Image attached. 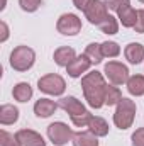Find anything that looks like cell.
<instances>
[{
  "label": "cell",
  "mask_w": 144,
  "mask_h": 146,
  "mask_svg": "<svg viewBox=\"0 0 144 146\" xmlns=\"http://www.w3.org/2000/svg\"><path fill=\"white\" fill-rule=\"evenodd\" d=\"M105 88H107L105 78L97 70L87 73L81 78V90H83L85 100L93 109H100L105 106Z\"/></svg>",
  "instance_id": "cell-1"
},
{
  "label": "cell",
  "mask_w": 144,
  "mask_h": 146,
  "mask_svg": "<svg viewBox=\"0 0 144 146\" xmlns=\"http://www.w3.org/2000/svg\"><path fill=\"white\" fill-rule=\"evenodd\" d=\"M136 110L137 109H136V102L134 100H131L127 97H122V100L117 104V109L114 112V124L119 129H122V131L129 129L132 126V122H134Z\"/></svg>",
  "instance_id": "cell-2"
},
{
  "label": "cell",
  "mask_w": 144,
  "mask_h": 146,
  "mask_svg": "<svg viewBox=\"0 0 144 146\" xmlns=\"http://www.w3.org/2000/svg\"><path fill=\"white\" fill-rule=\"evenodd\" d=\"M34 61H36V53L29 46H24V44L17 46L10 53V66L15 72H27V70H31Z\"/></svg>",
  "instance_id": "cell-3"
},
{
  "label": "cell",
  "mask_w": 144,
  "mask_h": 146,
  "mask_svg": "<svg viewBox=\"0 0 144 146\" xmlns=\"http://www.w3.org/2000/svg\"><path fill=\"white\" fill-rule=\"evenodd\" d=\"M37 87H39L41 92H44V94H48V95H56V97H58V95H63V94H65V90H66V82H65V78H63L61 75H58V73H48V75H44V76L39 78Z\"/></svg>",
  "instance_id": "cell-4"
},
{
  "label": "cell",
  "mask_w": 144,
  "mask_h": 146,
  "mask_svg": "<svg viewBox=\"0 0 144 146\" xmlns=\"http://www.w3.org/2000/svg\"><path fill=\"white\" fill-rule=\"evenodd\" d=\"M73 129L68 127V124L65 122H53L48 126V138L54 146H65L73 139Z\"/></svg>",
  "instance_id": "cell-5"
},
{
  "label": "cell",
  "mask_w": 144,
  "mask_h": 146,
  "mask_svg": "<svg viewBox=\"0 0 144 146\" xmlns=\"http://www.w3.org/2000/svg\"><path fill=\"white\" fill-rule=\"evenodd\" d=\"M104 73L112 85H124L129 80V68L120 61H108L104 68Z\"/></svg>",
  "instance_id": "cell-6"
},
{
  "label": "cell",
  "mask_w": 144,
  "mask_h": 146,
  "mask_svg": "<svg viewBox=\"0 0 144 146\" xmlns=\"http://www.w3.org/2000/svg\"><path fill=\"white\" fill-rule=\"evenodd\" d=\"M56 29L63 36H76L81 31V19L76 14H63L56 22Z\"/></svg>",
  "instance_id": "cell-7"
},
{
  "label": "cell",
  "mask_w": 144,
  "mask_h": 146,
  "mask_svg": "<svg viewBox=\"0 0 144 146\" xmlns=\"http://www.w3.org/2000/svg\"><path fill=\"white\" fill-rule=\"evenodd\" d=\"M107 15H108V9L104 0H92V3L85 10V17L88 19L90 24H95V26H98Z\"/></svg>",
  "instance_id": "cell-8"
},
{
  "label": "cell",
  "mask_w": 144,
  "mask_h": 146,
  "mask_svg": "<svg viewBox=\"0 0 144 146\" xmlns=\"http://www.w3.org/2000/svg\"><path fill=\"white\" fill-rule=\"evenodd\" d=\"M92 65H93V63L88 60L87 54H80V56H76L71 63L66 66V72H68V75H70L71 78H80L85 72L90 70Z\"/></svg>",
  "instance_id": "cell-9"
},
{
  "label": "cell",
  "mask_w": 144,
  "mask_h": 146,
  "mask_svg": "<svg viewBox=\"0 0 144 146\" xmlns=\"http://www.w3.org/2000/svg\"><path fill=\"white\" fill-rule=\"evenodd\" d=\"M15 138L22 146H46L44 138L32 129H19L15 133Z\"/></svg>",
  "instance_id": "cell-10"
},
{
  "label": "cell",
  "mask_w": 144,
  "mask_h": 146,
  "mask_svg": "<svg viewBox=\"0 0 144 146\" xmlns=\"http://www.w3.org/2000/svg\"><path fill=\"white\" fill-rule=\"evenodd\" d=\"M58 106L65 110V112H68V114H70V117H73V115H78V114H83V112H87L85 106H83V104H81V102H80L76 97H73V95H68V97H63V99H59Z\"/></svg>",
  "instance_id": "cell-11"
},
{
  "label": "cell",
  "mask_w": 144,
  "mask_h": 146,
  "mask_svg": "<svg viewBox=\"0 0 144 146\" xmlns=\"http://www.w3.org/2000/svg\"><path fill=\"white\" fill-rule=\"evenodd\" d=\"M124 56L131 65H139L144 60V46L141 42H129L124 49Z\"/></svg>",
  "instance_id": "cell-12"
},
{
  "label": "cell",
  "mask_w": 144,
  "mask_h": 146,
  "mask_svg": "<svg viewBox=\"0 0 144 146\" xmlns=\"http://www.w3.org/2000/svg\"><path fill=\"white\" fill-rule=\"evenodd\" d=\"M58 107L59 106L54 100H51V99H39L34 104V114L37 117H41V119H46V117H51L56 112Z\"/></svg>",
  "instance_id": "cell-13"
},
{
  "label": "cell",
  "mask_w": 144,
  "mask_h": 146,
  "mask_svg": "<svg viewBox=\"0 0 144 146\" xmlns=\"http://www.w3.org/2000/svg\"><path fill=\"white\" fill-rule=\"evenodd\" d=\"M53 58H54V63H56L58 66H65V68H66L73 60L76 58V53H75V49L70 48V46H61V48H58V49L54 51Z\"/></svg>",
  "instance_id": "cell-14"
},
{
  "label": "cell",
  "mask_w": 144,
  "mask_h": 146,
  "mask_svg": "<svg viewBox=\"0 0 144 146\" xmlns=\"http://www.w3.org/2000/svg\"><path fill=\"white\" fill-rule=\"evenodd\" d=\"M117 19L124 27H134L137 21V10L132 5H126L117 12Z\"/></svg>",
  "instance_id": "cell-15"
},
{
  "label": "cell",
  "mask_w": 144,
  "mask_h": 146,
  "mask_svg": "<svg viewBox=\"0 0 144 146\" xmlns=\"http://www.w3.org/2000/svg\"><path fill=\"white\" fill-rule=\"evenodd\" d=\"M19 119V109L12 104H3L0 107V124L2 126H10L17 122Z\"/></svg>",
  "instance_id": "cell-16"
},
{
  "label": "cell",
  "mask_w": 144,
  "mask_h": 146,
  "mask_svg": "<svg viewBox=\"0 0 144 146\" xmlns=\"http://www.w3.org/2000/svg\"><path fill=\"white\" fill-rule=\"evenodd\" d=\"M88 131L93 133L97 138H104L108 134V124L104 117H98V115H92L90 122H88Z\"/></svg>",
  "instance_id": "cell-17"
},
{
  "label": "cell",
  "mask_w": 144,
  "mask_h": 146,
  "mask_svg": "<svg viewBox=\"0 0 144 146\" xmlns=\"http://www.w3.org/2000/svg\"><path fill=\"white\" fill-rule=\"evenodd\" d=\"M73 146H98V138L90 131H78L71 139Z\"/></svg>",
  "instance_id": "cell-18"
},
{
  "label": "cell",
  "mask_w": 144,
  "mask_h": 146,
  "mask_svg": "<svg viewBox=\"0 0 144 146\" xmlns=\"http://www.w3.org/2000/svg\"><path fill=\"white\" fill-rule=\"evenodd\" d=\"M32 94H34L32 92V87L27 82H19L14 87V90H12V95H14V99L17 102H29L31 97H32Z\"/></svg>",
  "instance_id": "cell-19"
},
{
  "label": "cell",
  "mask_w": 144,
  "mask_h": 146,
  "mask_svg": "<svg viewBox=\"0 0 144 146\" xmlns=\"http://www.w3.org/2000/svg\"><path fill=\"white\" fill-rule=\"evenodd\" d=\"M127 92L131 95H136V97H141L144 95V76L143 75H132L129 76L127 80Z\"/></svg>",
  "instance_id": "cell-20"
},
{
  "label": "cell",
  "mask_w": 144,
  "mask_h": 146,
  "mask_svg": "<svg viewBox=\"0 0 144 146\" xmlns=\"http://www.w3.org/2000/svg\"><path fill=\"white\" fill-rule=\"evenodd\" d=\"M85 54L88 56V60H90L93 65H98V63H102V60H104L102 44H97V42H90V44L85 48Z\"/></svg>",
  "instance_id": "cell-21"
},
{
  "label": "cell",
  "mask_w": 144,
  "mask_h": 146,
  "mask_svg": "<svg viewBox=\"0 0 144 146\" xmlns=\"http://www.w3.org/2000/svg\"><path fill=\"white\" fill-rule=\"evenodd\" d=\"M104 34H108V36H112V34H117V31H119V22H117V19L114 17V15H110L108 14L107 17L97 26Z\"/></svg>",
  "instance_id": "cell-22"
},
{
  "label": "cell",
  "mask_w": 144,
  "mask_h": 146,
  "mask_svg": "<svg viewBox=\"0 0 144 146\" xmlns=\"http://www.w3.org/2000/svg\"><path fill=\"white\" fill-rule=\"evenodd\" d=\"M122 100V92L115 85H107L105 88V106H117Z\"/></svg>",
  "instance_id": "cell-23"
},
{
  "label": "cell",
  "mask_w": 144,
  "mask_h": 146,
  "mask_svg": "<svg viewBox=\"0 0 144 146\" xmlns=\"http://www.w3.org/2000/svg\"><path fill=\"white\" fill-rule=\"evenodd\" d=\"M102 53H104V58H115L120 54V46L115 41H105L102 42Z\"/></svg>",
  "instance_id": "cell-24"
},
{
  "label": "cell",
  "mask_w": 144,
  "mask_h": 146,
  "mask_svg": "<svg viewBox=\"0 0 144 146\" xmlns=\"http://www.w3.org/2000/svg\"><path fill=\"white\" fill-rule=\"evenodd\" d=\"M0 146H22L19 143V139L15 138V134H10L7 131H0Z\"/></svg>",
  "instance_id": "cell-25"
},
{
  "label": "cell",
  "mask_w": 144,
  "mask_h": 146,
  "mask_svg": "<svg viewBox=\"0 0 144 146\" xmlns=\"http://www.w3.org/2000/svg\"><path fill=\"white\" fill-rule=\"evenodd\" d=\"M90 119H92V114L87 110V112H83V114L73 115V117H71V122H73V126H76V127H88Z\"/></svg>",
  "instance_id": "cell-26"
},
{
  "label": "cell",
  "mask_w": 144,
  "mask_h": 146,
  "mask_svg": "<svg viewBox=\"0 0 144 146\" xmlns=\"http://www.w3.org/2000/svg\"><path fill=\"white\" fill-rule=\"evenodd\" d=\"M19 5L24 12H36L42 5V0H19Z\"/></svg>",
  "instance_id": "cell-27"
},
{
  "label": "cell",
  "mask_w": 144,
  "mask_h": 146,
  "mask_svg": "<svg viewBox=\"0 0 144 146\" xmlns=\"http://www.w3.org/2000/svg\"><path fill=\"white\" fill-rule=\"evenodd\" d=\"M104 2H105L107 9L114 10V12H119L122 7H126V5H131V0H104Z\"/></svg>",
  "instance_id": "cell-28"
},
{
  "label": "cell",
  "mask_w": 144,
  "mask_h": 146,
  "mask_svg": "<svg viewBox=\"0 0 144 146\" xmlns=\"http://www.w3.org/2000/svg\"><path fill=\"white\" fill-rule=\"evenodd\" d=\"M132 145L134 146H144V127H139L132 133Z\"/></svg>",
  "instance_id": "cell-29"
},
{
  "label": "cell",
  "mask_w": 144,
  "mask_h": 146,
  "mask_svg": "<svg viewBox=\"0 0 144 146\" xmlns=\"http://www.w3.org/2000/svg\"><path fill=\"white\" fill-rule=\"evenodd\" d=\"M134 31L139 33V34H144V9L137 10V21H136Z\"/></svg>",
  "instance_id": "cell-30"
},
{
  "label": "cell",
  "mask_w": 144,
  "mask_h": 146,
  "mask_svg": "<svg viewBox=\"0 0 144 146\" xmlns=\"http://www.w3.org/2000/svg\"><path fill=\"white\" fill-rule=\"evenodd\" d=\"M90 3H92V0H73V5H75L78 10H83V12L87 10V7H88Z\"/></svg>",
  "instance_id": "cell-31"
},
{
  "label": "cell",
  "mask_w": 144,
  "mask_h": 146,
  "mask_svg": "<svg viewBox=\"0 0 144 146\" xmlns=\"http://www.w3.org/2000/svg\"><path fill=\"white\" fill-rule=\"evenodd\" d=\"M0 31H2V36H0V42H5L9 39V26L2 21L0 22Z\"/></svg>",
  "instance_id": "cell-32"
},
{
  "label": "cell",
  "mask_w": 144,
  "mask_h": 146,
  "mask_svg": "<svg viewBox=\"0 0 144 146\" xmlns=\"http://www.w3.org/2000/svg\"><path fill=\"white\" fill-rule=\"evenodd\" d=\"M139 2H143V3H144V0H139Z\"/></svg>",
  "instance_id": "cell-33"
}]
</instances>
